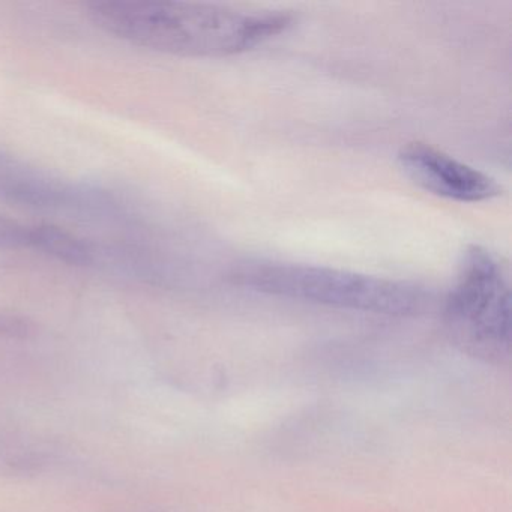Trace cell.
Masks as SVG:
<instances>
[{"label":"cell","mask_w":512,"mask_h":512,"mask_svg":"<svg viewBox=\"0 0 512 512\" xmlns=\"http://www.w3.org/2000/svg\"><path fill=\"white\" fill-rule=\"evenodd\" d=\"M0 199L47 211L106 212L116 208L106 191L73 184L0 151Z\"/></svg>","instance_id":"277c9868"},{"label":"cell","mask_w":512,"mask_h":512,"mask_svg":"<svg viewBox=\"0 0 512 512\" xmlns=\"http://www.w3.org/2000/svg\"><path fill=\"white\" fill-rule=\"evenodd\" d=\"M97 28L133 46L190 58L250 52L292 26L281 11H244L160 0H97L86 5Z\"/></svg>","instance_id":"6da1fadb"},{"label":"cell","mask_w":512,"mask_h":512,"mask_svg":"<svg viewBox=\"0 0 512 512\" xmlns=\"http://www.w3.org/2000/svg\"><path fill=\"white\" fill-rule=\"evenodd\" d=\"M32 226L0 215V248H31Z\"/></svg>","instance_id":"52a82bcc"},{"label":"cell","mask_w":512,"mask_h":512,"mask_svg":"<svg viewBox=\"0 0 512 512\" xmlns=\"http://www.w3.org/2000/svg\"><path fill=\"white\" fill-rule=\"evenodd\" d=\"M229 280L266 295L388 316H415L428 299L422 287L407 281L277 260L239 263Z\"/></svg>","instance_id":"7a4b0ae2"},{"label":"cell","mask_w":512,"mask_h":512,"mask_svg":"<svg viewBox=\"0 0 512 512\" xmlns=\"http://www.w3.org/2000/svg\"><path fill=\"white\" fill-rule=\"evenodd\" d=\"M445 319L467 349L502 358L511 349V290L508 275L484 248H467L446 299Z\"/></svg>","instance_id":"3957f363"},{"label":"cell","mask_w":512,"mask_h":512,"mask_svg":"<svg viewBox=\"0 0 512 512\" xmlns=\"http://www.w3.org/2000/svg\"><path fill=\"white\" fill-rule=\"evenodd\" d=\"M398 164L410 181L442 199L481 203L502 194L496 179L427 143H407L398 152Z\"/></svg>","instance_id":"5b68a950"},{"label":"cell","mask_w":512,"mask_h":512,"mask_svg":"<svg viewBox=\"0 0 512 512\" xmlns=\"http://www.w3.org/2000/svg\"><path fill=\"white\" fill-rule=\"evenodd\" d=\"M31 248L59 262L76 266H91L97 262L98 256L94 245L86 239L50 224L32 226Z\"/></svg>","instance_id":"8992f818"}]
</instances>
